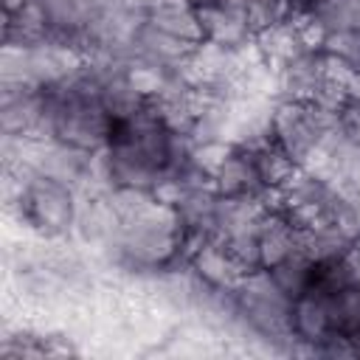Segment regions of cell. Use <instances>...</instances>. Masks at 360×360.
<instances>
[{
    "mask_svg": "<svg viewBox=\"0 0 360 360\" xmlns=\"http://www.w3.org/2000/svg\"><path fill=\"white\" fill-rule=\"evenodd\" d=\"M217 3H222V6H228V8H233V11L248 14V8H250L256 0H217Z\"/></svg>",
    "mask_w": 360,
    "mask_h": 360,
    "instance_id": "obj_19",
    "label": "cell"
},
{
    "mask_svg": "<svg viewBox=\"0 0 360 360\" xmlns=\"http://www.w3.org/2000/svg\"><path fill=\"white\" fill-rule=\"evenodd\" d=\"M323 82V51H304L276 68L278 101H312Z\"/></svg>",
    "mask_w": 360,
    "mask_h": 360,
    "instance_id": "obj_4",
    "label": "cell"
},
{
    "mask_svg": "<svg viewBox=\"0 0 360 360\" xmlns=\"http://www.w3.org/2000/svg\"><path fill=\"white\" fill-rule=\"evenodd\" d=\"M292 335L295 340L315 349L323 340H329L335 332L332 326V292H323L321 287H309L298 298H292Z\"/></svg>",
    "mask_w": 360,
    "mask_h": 360,
    "instance_id": "obj_3",
    "label": "cell"
},
{
    "mask_svg": "<svg viewBox=\"0 0 360 360\" xmlns=\"http://www.w3.org/2000/svg\"><path fill=\"white\" fill-rule=\"evenodd\" d=\"M267 270H270L273 281L281 287V292L290 295V298H298L301 292H307L312 287V278H315V264L298 250L290 253L287 259H281L278 264L267 267Z\"/></svg>",
    "mask_w": 360,
    "mask_h": 360,
    "instance_id": "obj_11",
    "label": "cell"
},
{
    "mask_svg": "<svg viewBox=\"0 0 360 360\" xmlns=\"http://www.w3.org/2000/svg\"><path fill=\"white\" fill-rule=\"evenodd\" d=\"M332 326L338 335L360 332V284L332 292Z\"/></svg>",
    "mask_w": 360,
    "mask_h": 360,
    "instance_id": "obj_14",
    "label": "cell"
},
{
    "mask_svg": "<svg viewBox=\"0 0 360 360\" xmlns=\"http://www.w3.org/2000/svg\"><path fill=\"white\" fill-rule=\"evenodd\" d=\"M236 315L256 335L284 340L292 335V298L281 292L270 270L259 267L242 276L236 284Z\"/></svg>",
    "mask_w": 360,
    "mask_h": 360,
    "instance_id": "obj_1",
    "label": "cell"
},
{
    "mask_svg": "<svg viewBox=\"0 0 360 360\" xmlns=\"http://www.w3.org/2000/svg\"><path fill=\"white\" fill-rule=\"evenodd\" d=\"M233 143L228 141H202V143H194L191 149V163L205 174V177H214L217 169L222 166V160L231 155Z\"/></svg>",
    "mask_w": 360,
    "mask_h": 360,
    "instance_id": "obj_15",
    "label": "cell"
},
{
    "mask_svg": "<svg viewBox=\"0 0 360 360\" xmlns=\"http://www.w3.org/2000/svg\"><path fill=\"white\" fill-rule=\"evenodd\" d=\"M323 51L332 53V56H338V59H343V62L352 65V68H360V28L326 34Z\"/></svg>",
    "mask_w": 360,
    "mask_h": 360,
    "instance_id": "obj_16",
    "label": "cell"
},
{
    "mask_svg": "<svg viewBox=\"0 0 360 360\" xmlns=\"http://www.w3.org/2000/svg\"><path fill=\"white\" fill-rule=\"evenodd\" d=\"M253 158H256V169H259V174L264 180V186H284L298 172L295 158L278 141L264 143L262 149L253 152Z\"/></svg>",
    "mask_w": 360,
    "mask_h": 360,
    "instance_id": "obj_12",
    "label": "cell"
},
{
    "mask_svg": "<svg viewBox=\"0 0 360 360\" xmlns=\"http://www.w3.org/2000/svg\"><path fill=\"white\" fill-rule=\"evenodd\" d=\"M253 45H256L259 56H262L273 70L307 51L304 39H301V31H298V25H295L292 17L284 20V22H276V25H270V28H264V31H259V34L253 37Z\"/></svg>",
    "mask_w": 360,
    "mask_h": 360,
    "instance_id": "obj_8",
    "label": "cell"
},
{
    "mask_svg": "<svg viewBox=\"0 0 360 360\" xmlns=\"http://www.w3.org/2000/svg\"><path fill=\"white\" fill-rule=\"evenodd\" d=\"M340 129L343 135L360 146V101H346L343 110H340Z\"/></svg>",
    "mask_w": 360,
    "mask_h": 360,
    "instance_id": "obj_17",
    "label": "cell"
},
{
    "mask_svg": "<svg viewBox=\"0 0 360 360\" xmlns=\"http://www.w3.org/2000/svg\"><path fill=\"white\" fill-rule=\"evenodd\" d=\"M211 183L219 197H259L267 188L256 169L253 152H248L242 146L231 149V155L222 160V166L217 169Z\"/></svg>",
    "mask_w": 360,
    "mask_h": 360,
    "instance_id": "obj_6",
    "label": "cell"
},
{
    "mask_svg": "<svg viewBox=\"0 0 360 360\" xmlns=\"http://www.w3.org/2000/svg\"><path fill=\"white\" fill-rule=\"evenodd\" d=\"M343 93H346L349 101H360V68H354V70L349 73V79H346V84H343Z\"/></svg>",
    "mask_w": 360,
    "mask_h": 360,
    "instance_id": "obj_18",
    "label": "cell"
},
{
    "mask_svg": "<svg viewBox=\"0 0 360 360\" xmlns=\"http://www.w3.org/2000/svg\"><path fill=\"white\" fill-rule=\"evenodd\" d=\"M191 273L217 290H236V284L242 281V276L248 273L222 245V239H208L205 245H200L194 250V256L188 259Z\"/></svg>",
    "mask_w": 360,
    "mask_h": 360,
    "instance_id": "obj_5",
    "label": "cell"
},
{
    "mask_svg": "<svg viewBox=\"0 0 360 360\" xmlns=\"http://www.w3.org/2000/svg\"><path fill=\"white\" fill-rule=\"evenodd\" d=\"M188 6H194V8H202V6H208V3H214V0H186Z\"/></svg>",
    "mask_w": 360,
    "mask_h": 360,
    "instance_id": "obj_20",
    "label": "cell"
},
{
    "mask_svg": "<svg viewBox=\"0 0 360 360\" xmlns=\"http://www.w3.org/2000/svg\"><path fill=\"white\" fill-rule=\"evenodd\" d=\"M143 22H149L172 37H180L188 42H202V25H200L197 8L188 6L186 0H169L163 6L143 11Z\"/></svg>",
    "mask_w": 360,
    "mask_h": 360,
    "instance_id": "obj_10",
    "label": "cell"
},
{
    "mask_svg": "<svg viewBox=\"0 0 360 360\" xmlns=\"http://www.w3.org/2000/svg\"><path fill=\"white\" fill-rule=\"evenodd\" d=\"M14 202L20 208V219L31 231H37L48 239L65 236L76 225V214H79L76 188L51 174L34 172Z\"/></svg>",
    "mask_w": 360,
    "mask_h": 360,
    "instance_id": "obj_2",
    "label": "cell"
},
{
    "mask_svg": "<svg viewBox=\"0 0 360 360\" xmlns=\"http://www.w3.org/2000/svg\"><path fill=\"white\" fill-rule=\"evenodd\" d=\"M200 25H202V39L225 45V48H245L253 42V28L248 22V14L233 11L222 3H208L202 8H197Z\"/></svg>",
    "mask_w": 360,
    "mask_h": 360,
    "instance_id": "obj_7",
    "label": "cell"
},
{
    "mask_svg": "<svg viewBox=\"0 0 360 360\" xmlns=\"http://www.w3.org/2000/svg\"><path fill=\"white\" fill-rule=\"evenodd\" d=\"M309 11L326 28V34L360 28V0H321L309 6Z\"/></svg>",
    "mask_w": 360,
    "mask_h": 360,
    "instance_id": "obj_13",
    "label": "cell"
},
{
    "mask_svg": "<svg viewBox=\"0 0 360 360\" xmlns=\"http://www.w3.org/2000/svg\"><path fill=\"white\" fill-rule=\"evenodd\" d=\"M259 253L262 267H273L290 253H295V225L284 211H267L259 225Z\"/></svg>",
    "mask_w": 360,
    "mask_h": 360,
    "instance_id": "obj_9",
    "label": "cell"
}]
</instances>
